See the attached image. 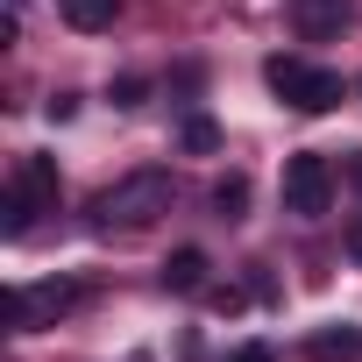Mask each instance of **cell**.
Segmentation results:
<instances>
[{
	"mask_svg": "<svg viewBox=\"0 0 362 362\" xmlns=\"http://www.w3.org/2000/svg\"><path fill=\"white\" fill-rule=\"evenodd\" d=\"M327 199H334V163H327L320 149H298V156L284 163V214L320 221V214H327Z\"/></svg>",
	"mask_w": 362,
	"mask_h": 362,
	"instance_id": "cell-3",
	"label": "cell"
},
{
	"mask_svg": "<svg viewBox=\"0 0 362 362\" xmlns=\"http://www.w3.org/2000/svg\"><path fill=\"white\" fill-rule=\"evenodd\" d=\"M348 0H291V29H298V43H334L341 29H348Z\"/></svg>",
	"mask_w": 362,
	"mask_h": 362,
	"instance_id": "cell-5",
	"label": "cell"
},
{
	"mask_svg": "<svg viewBox=\"0 0 362 362\" xmlns=\"http://www.w3.org/2000/svg\"><path fill=\"white\" fill-rule=\"evenodd\" d=\"M29 221H36V214H29V206H22L15 192L0 199V235H8V242H22V235H29Z\"/></svg>",
	"mask_w": 362,
	"mask_h": 362,
	"instance_id": "cell-12",
	"label": "cell"
},
{
	"mask_svg": "<svg viewBox=\"0 0 362 362\" xmlns=\"http://www.w3.org/2000/svg\"><path fill=\"white\" fill-rule=\"evenodd\" d=\"M8 192H15L29 214H50V206H57V163H50V156H22L15 177H8Z\"/></svg>",
	"mask_w": 362,
	"mask_h": 362,
	"instance_id": "cell-6",
	"label": "cell"
},
{
	"mask_svg": "<svg viewBox=\"0 0 362 362\" xmlns=\"http://www.w3.org/2000/svg\"><path fill=\"white\" fill-rule=\"evenodd\" d=\"M348 256H355V263H362V221H355V228H348Z\"/></svg>",
	"mask_w": 362,
	"mask_h": 362,
	"instance_id": "cell-16",
	"label": "cell"
},
{
	"mask_svg": "<svg viewBox=\"0 0 362 362\" xmlns=\"http://www.w3.org/2000/svg\"><path fill=\"white\" fill-rule=\"evenodd\" d=\"M228 362H277V355H270V348H263V341H249V348H235V355H228Z\"/></svg>",
	"mask_w": 362,
	"mask_h": 362,
	"instance_id": "cell-14",
	"label": "cell"
},
{
	"mask_svg": "<svg viewBox=\"0 0 362 362\" xmlns=\"http://www.w3.org/2000/svg\"><path fill=\"white\" fill-rule=\"evenodd\" d=\"M142 93H149L142 78H114V107H142Z\"/></svg>",
	"mask_w": 362,
	"mask_h": 362,
	"instance_id": "cell-13",
	"label": "cell"
},
{
	"mask_svg": "<svg viewBox=\"0 0 362 362\" xmlns=\"http://www.w3.org/2000/svg\"><path fill=\"white\" fill-rule=\"evenodd\" d=\"M57 15L78 29V36H100V29H114V15H121V0H57Z\"/></svg>",
	"mask_w": 362,
	"mask_h": 362,
	"instance_id": "cell-8",
	"label": "cell"
},
{
	"mask_svg": "<svg viewBox=\"0 0 362 362\" xmlns=\"http://www.w3.org/2000/svg\"><path fill=\"white\" fill-rule=\"evenodd\" d=\"M313 362H362V327H320Z\"/></svg>",
	"mask_w": 362,
	"mask_h": 362,
	"instance_id": "cell-9",
	"label": "cell"
},
{
	"mask_svg": "<svg viewBox=\"0 0 362 362\" xmlns=\"http://www.w3.org/2000/svg\"><path fill=\"white\" fill-rule=\"evenodd\" d=\"M177 142H185V149H192V156H214V149H221V128H214V121H206V114H192V121H185V128H177Z\"/></svg>",
	"mask_w": 362,
	"mask_h": 362,
	"instance_id": "cell-11",
	"label": "cell"
},
{
	"mask_svg": "<svg viewBox=\"0 0 362 362\" xmlns=\"http://www.w3.org/2000/svg\"><path fill=\"white\" fill-rule=\"evenodd\" d=\"M348 185H355V192H362V149H355V156H348Z\"/></svg>",
	"mask_w": 362,
	"mask_h": 362,
	"instance_id": "cell-15",
	"label": "cell"
},
{
	"mask_svg": "<svg viewBox=\"0 0 362 362\" xmlns=\"http://www.w3.org/2000/svg\"><path fill=\"white\" fill-rule=\"evenodd\" d=\"M206 249H170V263H163V291H177V298H185V291H206Z\"/></svg>",
	"mask_w": 362,
	"mask_h": 362,
	"instance_id": "cell-7",
	"label": "cell"
},
{
	"mask_svg": "<svg viewBox=\"0 0 362 362\" xmlns=\"http://www.w3.org/2000/svg\"><path fill=\"white\" fill-rule=\"evenodd\" d=\"M263 78H270V93H277L284 107H298V114H327V107L348 100L341 71H320V64H305V57H270Z\"/></svg>",
	"mask_w": 362,
	"mask_h": 362,
	"instance_id": "cell-2",
	"label": "cell"
},
{
	"mask_svg": "<svg viewBox=\"0 0 362 362\" xmlns=\"http://www.w3.org/2000/svg\"><path fill=\"white\" fill-rule=\"evenodd\" d=\"M156 214H170V170H128L93 199V228H149Z\"/></svg>",
	"mask_w": 362,
	"mask_h": 362,
	"instance_id": "cell-1",
	"label": "cell"
},
{
	"mask_svg": "<svg viewBox=\"0 0 362 362\" xmlns=\"http://www.w3.org/2000/svg\"><path fill=\"white\" fill-rule=\"evenodd\" d=\"M206 206H214V221H242V214H249V177H242V170H228L221 185H214V199H206Z\"/></svg>",
	"mask_w": 362,
	"mask_h": 362,
	"instance_id": "cell-10",
	"label": "cell"
},
{
	"mask_svg": "<svg viewBox=\"0 0 362 362\" xmlns=\"http://www.w3.org/2000/svg\"><path fill=\"white\" fill-rule=\"evenodd\" d=\"M78 298H86V291L64 284V277H50V284H22V291H8V320H15V327H50V320H64Z\"/></svg>",
	"mask_w": 362,
	"mask_h": 362,
	"instance_id": "cell-4",
	"label": "cell"
}]
</instances>
